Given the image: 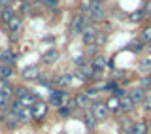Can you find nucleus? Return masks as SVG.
<instances>
[{"instance_id":"obj_1","label":"nucleus","mask_w":151,"mask_h":134,"mask_svg":"<svg viewBox=\"0 0 151 134\" xmlns=\"http://www.w3.org/2000/svg\"><path fill=\"white\" fill-rule=\"evenodd\" d=\"M81 36H83V42L87 45H93L94 42H96V36H98V30L94 28V25H85L83 28V32H81Z\"/></svg>"},{"instance_id":"obj_2","label":"nucleus","mask_w":151,"mask_h":134,"mask_svg":"<svg viewBox=\"0 0 151 134\" xmlns=\"http://www.w3.org/2000/svg\"><path fill=\"white\" fill-rule=\"evenodd\" d=\"M91 112H93L94 119H98V121H104V119L108 117V112H110V110L106 108V104H102V102H94L93 106H91Z\"/></svg>"},{"instance_id":"obj_3","label":"nucleus","mask_w":151,"mask_h":134,"mask_svg":"<svg viewBox=\"0 0 151 134\" xmlns=\"http://www.w3.org/2000/svg\"><path fill=\"white\" fill-rule=\"evenodd\" d=\"M89 15H91V21H102L104 17H106V12H104V8L100 6V4H96V2H93L91 4V8H89Z\"/></svg>"},{"instance_id":"obj_4","label":"nucleus","mask_w":151,"mask_h":134,"mask_svg":"<svg viewBox=\"0 0 151 134\" xmlns=\"http://www.w3.org/2000/svg\"><path fill=\"white\" fill-rule=\"evenodd\" d=\"M83 28H85V17L81 13H78V15H74L72 23H70V32L78 34V32H83Z\"/></svg>"},{"instance_id":"obj_5","label":"nucleus","mask_w":151,"mask_h":134,"mask_svg":"<svg viewBox=\"0 0 151 134\" xmlns=\"http://www.w3.org/2000/svg\"><path fill=\"white\" fill-rule=\"evenodd\" d=\"M30 110H32V117L34 119H44L45 113H47V104L45 102H36Z\"/></svg>"},{"instance_id":"obj_6","label":"nucleus","mask_w":151,"mask_h":134,"mask_svg":"<svg viewBox=\"0 0 151 134\" xmlns=\"http://www.w3.org/2000/svg\"><path fill=\"white\" fill-rule=\"evenodd\" d=\"M21 76L25 79H36V78H40V68L38 66H27Z\"/></svg>"},{"instance_id":"obj_7","label":"nucleus","mask_w":151,"mask_h":134,"mask_svg":"<svg viewBox=\"0 0 151 134\" xmlns=\"http://www.w3.org/2000/svg\"><path fill=\"white\" fill-rule=\"evenodd\" d=\"M42 61H44L45 64H55L57 61H59V51H57V49H49V51H45L44 57H42Z\"/></svg>"},{"instance_id":"obj_8","label":"nucleus","mask_w":151,"mask_h":134,"mask_svg":"<svg viewBox=\"0 0 151 134\" xmlns=\"http://www.w3.org/2000/svg\"><path fill=\"white\" fill-rule=\"evenodd\" d=\"M0 61H2V64H8V66H12L13 63H15V55L12 53V51H2L0 53Z\"/></svg>"},{"instance_id":"obj_9","label":"nucleus","mask_w":151,"mask_h":134,"mask_svg":"<svg viewBox=\"0 0 151 134\" xmlns=\"http://www.w3.org/2000/svg\"><path fill=\"white\" fill-rule=\"evenodd\" d=\"M129 97L132 98V102H134V104H138V102H142V100L145 98V91H144V89H140V87H136V89L129 94Z\"/></svg>"},{"instance_id":"obj_10","label":"nucleus","mask_w":151,"mask_h":134,"mask_svg":"<svg viewBox=\"0 0 151 134\" xmlns=\"http://www.w3.org/2000/svg\"><path fill=\"white\" fill-rule=\"evenodd\" d=\"M49 102L53 104V106H60V104L64 102V94L60 93V91H53L51 97H49Z\"/></svg>"},{"instance_id":"obj_11","label":"nucleus","mask_w":151,"mask_h":134,"mask_svg":"<svg viewBox=\"0 0 151 134\" xmlns=\"http://www.w3.org/2000/svg\"><path fill=\"white\" fill-rule=\"evenodd\" d=\"M19 102L23 104V108H25V106H30V108H32V106H34L36 102H40V98H38L36 94H32V93H30V94H27L25 98H21Z\"/></svg>"},{"instance_id":"obj_12","label":"nucleus","mask_w":151,"mask_h":134,"mask_svg":"<svg viewBox=\"0 0 151 134\" xmlns=\"http://www.w3.org/2000/svg\"><path fill=\"white\" fill-rule=\"evenodd\" d=\"M108 63H106V59H104L102 55H96L93 59V68L96 70V72H100V70H104V66H106Z\"/></svg>"},{"instance_id":"obj_13","label":"nucleus","mask_w":151,"mask_h":134,"mask_svg":"<svg viewBox=\"0 0 151 134\" xmlns=\"http://www.w3.org/2000/svg\"><path fill=\"white\" fill-rule=\"evenodd\" d=\"M8 28L12 30V34H17V30L21 28V17H19V15H15V17L12 19V21L8 23Z\"/></svg>"},{"instance_id":"obj_14","label":"nucleus","mask_w":151,"mask_h":134,"mask_svg":"<svg viewBox=\"0 0 151 134\" xmlns=\"http://www.w3.org/2000/svg\"><path fill=\"white\" fill-rule=\"evenodd\" d=\"M106 108H108V110H111V112H115V110H119V108H121V100L117 98V97H111V98L106 102Z\"/></svg>"},{"instance_id":"obj_15","label":"nucleus","mask_w":151,"mask_h":134,"mask_svg":"<svg viewBox=\"0 0 151 134\" xmlns=\"http://www.w3.org/2000/svg\"><path fill=\"white\" fill-rule=\"evenodd\" d=\"M121 108L125 110V112H130V110L134 108V102H132V98H130V97H123V98H121Z\"/></svg>"},{"instance_id":"obj_16","label":"nucleus","mask_w":151,"mask_h":134,"mask_svg":"<svg viewBox=\"0 0 151 134\" xmlns=\"http://www.w3.org/2000/svg\"><path fill=\"white\" fill-rule=\"evenodd\" d=\"M70 81H72V76H70V74H64V76H60V78L57 79V87H68Z\"/></svg>"},{"instance_id":"obj_17","label":"nucleus","mask_w":151,"mask_h":134,"mask_svg":"<svg viewBox=\"0 0 151 134\" xmlns=\"http://www.w3.org/2000/svg\"><path fill=\"white\" fill-rule=\"evenodd\" d=\"M132 134H147V125L145 123H136L132 127Z\"/></svg>"},{"instance_id":"obj_18","label":"nucleus","mask_w":151,"mask_h":134,"mask_svg":"<svg viewBox=\"0 0 151 134\" xmlns=\"http://www.w3.org/2000/svg\"><path fill=\"white\" fill-rule=\"evenodd\" d=\"M79 70H81V74H83V76H85V78H87V79L91 78V76L94 74V72H96V70L93 68V63H91V64H83V66H81V68H79Z\"/></svg>"},{"instance_id":"obj_19","label":"nucleus","mask_w":151,"mask_h":134,"mask_svg":"<svg viewBox=\"0 0 151 134\" xmlns=\"http://www.w3.org/2000/svg\"><path fill=\"white\" fill-rule=\"evenodd\" d=\"M13 74V70H12V66H8V64H2L0 66V78H4V79H8L9 76Z\"/></svg>"},{"instance_id":"obj_20","label":"nucleus","mask_w":151,"mask_h":134,"mask_svg":"<svg viewBox=\"0 0 151 134\" xmlns=\"http://www.w3.org/2000/svg\"><path fill=\"white\" fill-rule=\"evenodd\" d=\"M13 17H15V13H13L12 8H4V9H2V19H4L6 23H9Z\"/></svg>"},{"instance_id":"obj_21","label":"nucleus","mask_w":151,"mask_h":134,"mask_svg":"<svg viewBox=\"0 0 151 134\" xmlns=\"http://www.w3.org/2000/svg\"><path fill=\"white\" fill-rule=\"evenodd\" d=\"M83 121H85V125H87L89 128H93V127H94V123H96V119H94L93 112H87V113H85V117H83Z\"/></svg>"},{"instance_id":"obj_22","label":"nucleus","mask_w":151,"mask_h":134,"mask_svg":"<svg viewBox=\"0 0 151 134\" xmlns=\"http://www.w3.org/2000/svg\"><path fill=\"white\" fill-rule=\"evenodd\" d=\"M76 104H78L79 108H87L89 106V97L87 94H79V97L76 98Z\"/></svg>"},{"instance_id":"obj_23","label":"nucleus","mask_w":151,"mask_h":134,"mask_svg":"<svg viewBox=\"0 0 151 134\" xmlns=\"http://www.w3.org/2000/svg\"><path fill=\"white\" fill-rule=\"evenodd\" d=\"M144 15H145V13H144V9H138V12H132L129 17H130V21L138 23V21H142V19H144Z\"/></svg>"},{"instance_id":"obj_24","label":"nucleus","mask_w":151,"mask_h":134,"mask_svg":"<svg viewBox=\"0 0 151 134\" xmlns=\"http://www.w3.org/2000/svg\"><path fill=\"white\" fill-rule=\"evenodd\" d=\"M0 93L2 94H6V97L9 98V94L13 93V89H12V85H8L6 81H4V83H0Z\"/></svg>"},{"instance_id":"obj_25","label":"nucleus","mask_w":151,"mask_h":134,"mask_svg":"<svg viewBox=\"0 0 151 134\" xmlns=\"http://www.w3.org/2000/svg\"><path fill=\"white\" fill-rule=\"evenodd\" d=\"M140 42H151V27H145L140 36Z\"/></svg>"},{"instance_id":"obj_26","label":"nucleus","mask_w":151,"mask_h":134,"mask_svg":"<svg viewBox=\"0 0 151 134\" xmlns=\"http://www.w3.org/2000/svg\"><path fill=\"white\" fill-rule=\"evenodd\" d=\"M142 47H144V44H142L140 40H134V42L129 45V49H130V51H142Z\"/></svg>"},{"instance_id":"obj_27","label":"nucleus","mask_w":151,"mask_h":134,"mask_svg":"<svg viewBox=\"0 0 151 134\" xmlns=\"http://www.w3.org/2000/svg\"><path fill=\"white\" fill-rule=\"evenodd\" d=\"M30 117H32V110H25V108H23L19 119H21V121H27V119H30Z\"/></svg>"},{"instance_id":"obj_28","label":"nucleus","mask_w":151,"mask_h":134,"mask_svg":"<svg viewBox=\"0 0 151 134\" xmlns=\"http://www.w3.org/2000/svg\"><path fill=\"white\" fill-rule=\"evenodd\" d=\"M149 85H151V76H149V78H144V79H142L140 81V89H149Z\"/></svg>"},{"instance_id":"obj_29","label":"nucleus","mask_w":151,"mask_h":134,"mask_svg":"<svg viewBox=\"0 0 151 134\" xmlns=\"http://www.w3.org/2000/svg\"><path fill=\"white\" fill-rule=\"evenodd\" d=\"M15 94H17V98L21 100V98H25L27 94H30V93H28V91H27L25 87H21V89H17V91H15Z\"/></svg>"},{"instance_id":"obj_30","label":"nucleus","mask_w":151,"mask_h":134,"mask_svg":"<svg viewBox=\"0 0 151 134\" xmlns=\"http://www.w3.org/2000/svg\"><path fill=\"white\" fill-rule=\"evenodd\" d=\"M6 108H8V97L0 93V110H6Z\"/></svg>"},{"instance_id":"obj_31","label":"nucleus","mask_w":151,"mask_h":134,"mask_svg":"<svg viewBox=\"0 0 151 134\" xmlns=\"http://www.w3.org/2000/svg\"><path fill=\"white\" fill-rule=\"evenodd\" d=\"M104 44H106V34L102 32V34L96 36V45H104Z\"/></svg>"},{"instance_id":"obj_32","label":"nucleus","mask_w":151,"mask_h":134,"mask_svg":"<svg viewBox=\"0 0 151 134\" xmlns=\"http://www.w3.org/2000/svg\"><path fill=\"white\" fill-rule=\"evenodd\" d=\"M151 68V61H142L140 63V70H149Z\"/></svg>"},{"instance_id":"obj_33","label":"nucleus","mask_w":151,"mask_h":134,"mask_svg":"<svg viewBox=\"0 0 151 134\" xmlns=\"http://www.w3.org/2000/svg\"><path fill=\"white\" fill-rule=\"evenodd\" d=\"M74 63H76V64H79V66H83V64H85V59H83V55H78V57H74Z\"/></svg>"},{"instance_id":"obj_34","label":"nucleus","mask_w":151,"mask_h":134,"mask_svg":"<svg viewBox=\"0 0 151 134\" xmlns=\"http://www.w3.org/2000/svg\"><path fill=\"white\" fill-rule=\"evenodd\" d=\"M144 13H145V15H151V0H147V2H145V6H144Z\"/></svg>"},{"instance_id":"obj_35","label":"nucleus","mask_w":151,"mask_h":134,"mask_svg":"<svg viewBox=\"0 0 151 134\" xmlns=\"http://www.w3.org/2000/svg\"><path fill=\"white\" fill-rule=\"evenodd\" d=\"M87 53L96 57V45H94V44H93V45H87Z\"/></svg>"},{"instance_id":"obj_36","label":"nucleus","mask_w":151,"mask_h":134,"mask_svg":"<svg viewBox=\"0 0 151 134\" xmlns=\"http://www.w3.org/2000/svg\"><path fill=\"white\" fill-rule=\"evenodd\" d=\"M68 113H70V108H60V110H59V115H60V117H66Z\"/></svg>"},{"instance_id":"obj_37","label":"nucleus","mask_w":151,"mask_h":134,"mask_svg":"<svg viewBox=\"0 0 151 134\" xmlns=\"http://www.w3.org/2000/svg\"><path fill=\"white\" fill-rule=\"evenodd\" d=\"M40 2H42V4H45V6H55L59 0H40Z\"/></svg>"},{"instance_id":"obj_38","label":"nucleus","mask_w":151,"mask_h":134,"mask_svg":"<svg viewBox=\"0 0 151 134\" xmlns=\"http://www.w3.org/2000/svg\"><path fill=\"white\" fill-rule=\"evenodd\" d=\"M96 93H98V89H89V91H87V97L93 98V97H96Z\"/></svg>"},{"instance_id":"obj_39","label":"nucleus","mask_w":151,"mask_h":134,"mask_svg":"<svg viewBox=\"0 0 151 134\" xmlns=\"http://www.w3.org/2000/svg\"><path fill=\"white\" fill-rule=\"evenodd\" d=\"M113 93H115L117 97H127V94H125V91H123V89H119V87H117L115 91H113Z\"/></svg>"},{"instance_id":"obj_40","label":"nucleus","mask_w":151,"mask_h":134,"mask_svg":"<svg viewBox=\"0 0 151 134\" xmlns=\"http://www.w3.org/2000/svg\"><path fill=\"white\" fill-rule=\"evenodd\" d=\"M76 78H78V79H81V81H85V79H87V78H85V76L81 74V70H78V72H76Z\"/></svg>"},{"instance_id":"obj_41","label":"nucleus","mask_w":151,"mask_h":134,"mask_svg":"<svg viewBox=\"0 0 151 134\" xmlns=\"http://www.w3.org/2000/svg\"><path fill=\"white\" fill-rule=\"evenodd\" d=\"M144 106H145V110H151V97L145 98V104H144Z\"/></svg>"},{"instance_id":"obj_42","label":"nucleus","mask_w":151,"mask_h":134,"mask_svg":"<svg viewBox=\"0 0 151 134\" xmlns=\"http://www.w3.org/2000/svg\"><path fill=\"white\" fill-rule=\"evenodd\" d=\"M9 2H12V0H0V6H2V8H8Z\"/></svg>"},{"instance_id":"obj_43","label":"nucleus","mask_w":151,"mask_h":134,"mask_svg":"<svg viewBox=\"0 0 151 134\" xmlns=\"http://www.w3.org/2000/svg\"><path fill=\"white\" fill-rule=\"evenodd\" d=\"M93 2H96V4H102V2H106V0H93Z\"/></svg>"},{"instance_id":"obj_44","label":"nucleus","mask_w":151,"mask_h":134,"mask_svg":"<svg viewBox=\"0 0 151 134\" xmlns=\"http://www.w3.org/2000/svg\"><path fill=\"white\" fill-rule=\"evenodd\" d=\"M149 51H151V42H149Z\"/></svg>"},{"instance_id":"obj_45","label":"nucleus","mask_w":151,"mask_h":134,"mask_svg":"<svg viewBox=\"0 0 151 134\" xmlns=\"http://www.w3.org/2000/svg\"><path fill=\"white\" fill-rule=\"evenodd\" d=\"M147 127H151V119H149V125H147Z\"/></svg>"}]
</instances>
